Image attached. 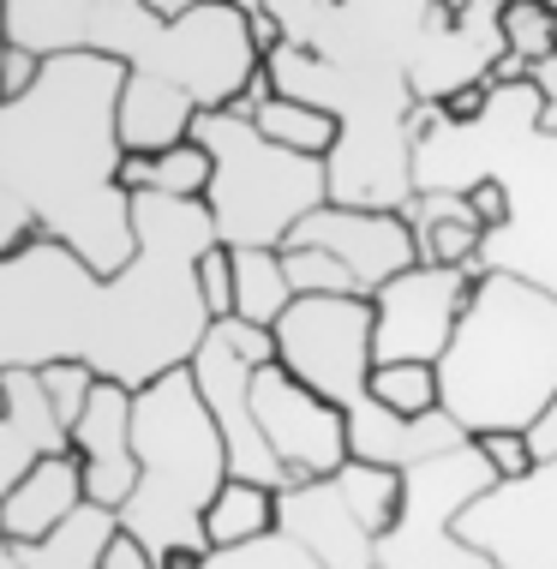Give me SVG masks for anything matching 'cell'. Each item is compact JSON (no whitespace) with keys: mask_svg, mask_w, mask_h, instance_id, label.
<instances>
[{"mask_svg":"<svg viewBox=\"0 0 557 569\" xmlns=\"http://www.w3.org/2000/svg\"><path fill=\"white\" fill-rule=\"evenodd\" d=\"M132 234L138 258L120 276L90 270L60 240H30L0 258V372L90 366L102 383L138 396L192 366L210 336L198 258L222 246L210 210L145 192L132 198Z\"/></svg>","mask_w":557,"mask_h":569,"instance_id":"obj_1","label":"cell"},{"mask_svg":"<svg viewBox=\"0 0 557 569\" xmlns=\"http://www.w3.org/2000/svg\"><path fill=\"white\" fill-rule=\"evenodd\" d=\"M7 42L42 60H120L127 157H168L192 138L198 114L235 109L265 72L246 37V12L222 0H7Z\"/></svg>","mask_w":557,"mask_h":569,"instance_id":"obj_2","label":"cell"},{"mask_svg":"<svg viewBox=\"0 0 557 569\" xmlns=\"http://www.w3.org/2000/svg\"><path fill=\"white\" fill-rule=\"evenodd\" d=\"M127 67L102 54H54L30 97L0 102V258L60 240L90 270L120 276L138 258L120 168Z\"/></svg>","mask_w":557,"mask_h":569,"instance_id":"obj_3","label":"cell"},{"mask_svg":"<svg viewBox=\"0 0 557 569\" xmlns=\"http://www.w3.org/2000/svg\"><path fill=\"white\" fill-rule=\"evenodd\" d=\"M438 383L444 413L468 438L528 432L557 396V295L534 276L486 270L450 353L438 360Z\"/></svg>","mask_w":557,"mask_h":569,"instance_id":"obj_4","label":"cell"},{"mask_svg":"<svg viewBox=\"0 0 557 569\" xmlns=\"http://www.w3.org/2000/svg\"><path fill=\"white\" fill-rule=\"evenodd\" d=\"M132 456L138 486L120 503V528L145 540L157 558H210L205 510L228 486V443L216 432L192 372H168L132 396Z\"/></svg>","mask_w":557,"mask_h":569,"instance_id":"obj_5","label":"cell"},{"mask_svg":"<svg viewBox=\"0 0 557 569\" xmlns=\"http://www.w3.org/2000/svg\"><path fill=\"white\" fill-rule=\"evenodd\" d=\"M192 138L216 162L205 210L228 252H282L294 228L330 204V168L312 157H294V150H276L235 109L198 114Z\"/></svg>","mask_w":557,"mask_h":569,"instance_id":"obj_6","label":"cell"},{"mask_svg":"<svg viewBox=\"0 0 557 569\" xmlns=\"http://www.w3.org/2000/svg\"><path fill=\"white\" fill-rule=\"evenodd\" d=\"M408 498L390 533L371 540V563L378 569H498L491 558H479L474 546L456 540V516L468 510L479 491L498 486V473L486 468V456L474 450V438L461 450H444L401 473Z\"/></svg>","mask_w":557,"mask_h":569,"instance_id":"obj_7","label":"cell"},{"mask_svg":"<svg viewBox=\"0 0 557 569\" xmlns=\"http://www.w3.org/2000/svg\"><path fill=\"white\" fill-rule=\"evenodd\" d=\"M276 360L330 408L354 413L366 402L371 372H378V360H371V300L354 295L294 300L276 325Z\"/></svg>","mask_w":557,"mask_h":569,"instance_id":"obj_8","label":"cell"},{"mask_svg":"<svg viewBox=\"0 0 557 569\" xmlns=\"http://www.w3.org/2000/svg\"><path fill=\"white\" fill-rule=\"evenodd\" d=\"M479 270H431V264H414L408 276H396L390 288L371 295V360L378 366H401V360H420V366H438L450 353L456 330H461V312H468Z\"/></svg>","mask_w":557,"mask_h":569,"instance_id":"obj_9","label":"cell"},{"mask_svg":"<svg viewBox=\"0 0 557 569\" xmlns=\"http://www.w3.org/2000/svg\"><path fill=\"white\" fill-rule=\"evenodd\" d=\"M252 420L265 432L270 456L294 473V486L336 480L348 468V413L330 408L318 390H306L282 360L252 372Z\"/></svg>","mask_w":557,"mask_h":569,"instance_id":"obj_10","label":"cell"},{"mask_svg":"<svg viewBox=\"0 0 557 569\" xmlns=\"http://www.w3.org/2000/svg\"><path fill=\"white\" fill-rule=\"evenodd\" d=\"M456 540L498 569H557V461L479 491L456 516Z\"/></svg>","mask_w":557,"mask_h":569,"instance_id":"obj_11","label":"cell"},{"mask_svg":"<svg viewBox=\"0 0 557 569\" xmlns=\"http://www.w3.org/2000/svg\"><path fill=\"white\" fill-rule=\"evenodd\" d=\"M186 372H192L198 396H205V408L216 420V432H222V443H228V480L265 486V491H276V498L300 491V486H294V473L270 456V443H265V432H258V420H252V372H258V366H246L240 353L222 342V330L210 325L205 348L192 353Z\"/></svg>","mask_w":557,"mask_h":569,"instance_id":"obj_12","label":"cell"},{"mask_svg":"<svg viewBox=\"0 0 557 569\" xmlns=\"http://www.w3.org/2000/svg\"><path fill=\"white\" fill-rule=\"evenodd\" d=\"M288 246H318V252L342 258L360 300H371L378 288H390L396 276H408L420 264L408 210H348V204H324L288 234Z\"/></svg>","mask_w":557,"mask_h":569,"instance_id":"obj_13","label":"cell"},{"mask_svg":"<svg viewBox=\"0 0 557 569\" xmlns=\"http://www.w3.org/2000/svg\"><path fill=\"white\" fill-rule=\"evenodd\" d=\"M72 456L84 468V498L90 510L120 516V503L138 486V456H132V390L120 383H97L84 420L72 426Z\"/></svg>","mask_w":557,"mask_h":569,"instance_id":"obj_14","label":"cell"},{"mask_svg":"<svg viewBox=\"0 0 557 569\" xmlns=\"http://www.w3.org/2000/svg\"><path fill=\"white\" fill-rule=\"evenodd\" d=\"M84 468L79 456H42L37 468L24 473L19 486L0 498V546L24 551V546H42L67 528L72 516L84 510Z\"/></svg>","mask_w":557,"mask_h":569,"instance_id":"obj_15","label":"cell"},{"mask_svg":"<svg viewBox=\"0 0 557 569\" xmlns=\"http://www.w3.org/2000/svg\"><path fill=\"white\" fill-rule=\"evenodd\" d=\"M0 390H7V413H0V498H7L42 456H72V438L54 420L37 372H0Z\"/></svg>","mask_w":557,"mask_h":569,"instance_id":"obj_16","label":"cell"},{"mask_svg":"<svg viewBox=\"0 0 557 569\" xmlns=\"http://www.w3.org/2000/svg\"><path fill=\"white\" fill-rule=\"evenodd\" d=\"M282 533L312 551L318 569H378L371 563V533H360V521L342 510V498H336L330 480L288 491L282 498Z\"/></svg>","mask_w":557,"mask_h":569,"instance_id":"obj_17","label":"cell"},{"mask_svg":"<svg viewBox=\"0 0 557 569\" xmlns=\"http://www.w3.org/2000/svg\"><path fill=\"white\" fill-rule=\"evenodd\" d=\"M414 246H420V264L431 270H479V258H486V228L468 217V198H420V210H414Z\"/></svg>","mask_w":557,"mask_h":569,"instance_id":"obj_18","label":"cell"},{"mask_svg":"<svg viewBox=\"0 0 557 569\" xmlns=\"http://www.w3.org/2000/svg\"><path fill=\"white\" fill-rule=\"evenodd\" d=\"M282 533V498L265 486H246V480H228L216 491V503L205 510V540H210V558L216 551H246V546H265Z\"/></svg>","mask_w":557,"mask_h":569,"instance_id":"obj_19","label":"cell"},{"mask_svg":"<svg viewBox=\"0 0 557 569\" xmlns=\"http://www.w3.org/2000/svg\"><path fill=\"white\" fill-rule=\"evenodd\" d=\"M336 498H342V510L360 521V533H390L396 516H401V498H408V486H401L396 468H371V461H348L342 473H336Z\"/></svg>","mask_w":557,"mask_h":569,"instance_id":"obj_20","label":"cell"},{"mask_svg":"<svg viewBox=\"0 0 557 569\" xmlns=\"http://www.w3.org/2000/svg\"><path fill=\"white\" fill-rule=\"evenodd\" d=\"M294 306V288L282 276V252H235V318L258 330H276Z\"/></svg>","mask_w":557,"mask_h":569,"instance_id":"obj_21","label":"cell"},{"mask_svg":"<svg viewBox=\"0 0 557 569\" xmlns=\"http://www.w3.org/2000/svg\"><path fill=\"white\" fill-rule=\"evenodd\" d=\"M252 127L270 138L276 150H294V157H312V162H330V150L342 144V127H336L324 109H306V102H288V97H270L265 109L252 114Z\"/></svg>","mask_w":557,"mask_h":569,"instance_id":"obj_22","label":"cell"},{"mask_svg":"<svg viewBox=\"0 0 557 569\" xmlns=\"http://www.w3.org/2000/svg\"><path fill=\"white\" fill-rule=\"evenodd\" d=\"M366 396H371L384 413H396V420H431V413H444L438 366H420V360L378 366V372H371V383H366Z\"/></svg>","mask_w":557,"mask_h":569,"instance_id":"obj_23","label":"cell"},{"mask_svg":"<svg viewBox=\"0 0 557 569\" xmlns=\"http://www.w3.org/2000/svg\"><path fill=\"white\" fill-rule=\"evenodd\" d=\"M498 37L509 54H521L528 67L557 54V7L551 0H509L498 12Z\"/></svg>","mask_w":557,"mask_h":569,"instance_id":"obj_24","label":"cell"},{"mask_svg":"<svg viewBox=\"0 0 557 569\" xmlns=\"http://www.w3.org/2000/svg\"><path fill=\"white\" fill-rule=\"evenodd\" d=\"M282 276H288L294 300H330V295H354V300H360L348 264H342V258H330V252H318V246H282Z\"/></svg>","mask_w":557,"mask_h":569,"instance_id":"obj_25","label":"cell"},{"mask_svg":"<svg viewBox=\"0 0 557 569\" xmlns=\"http://www.w3.org/2000/svg\"><path fill=\"white\" fill-rule=\"evenodd\" d=\"M210 180H216V162H210V150L198 144V138H186V144H175L168 157H157V198L205 204Z\"/></svg>","mask_w":557,"mask_h":569,"instance_id":"obj_26","label":"cell"},{"mask_svg":"<svg viewBox=\"0 0 557 569\" xmlns=\"http://www.w3.org/2000/svg\"><path fill=\"white\" fill-rule=\"evenodd\" d=\"M42 378V396H49V408H54V420L67 426V438H72V426L84 420V408H90V396H97V372L90 366H49V372H37Z\"/></svg>","mask_w":557,"mask_h":569,"instance_id":"obj_27","label":"cell"},{"mask_svg":"<svg viewBox=\"0 0 557 569\" xmlns=\"http://www.w3.org/2000/svg\"><path fill=\"white\" fill-rule=\"evenodd\" d=\"M198 295H205L210 325L235 318V252H228V246H210V252L198 258Z\"/></svg>","mask_w":557,"mask_h":569,"instance_id":"obj_28","label":"cell"},{"mask_svg":"<svg viewBox=\"0 0 557 569\" xmlns=\"http://www.w3.org/2000/svg\"><path fill=\"white\" fill-rule=\"evenodd\" d=\"M474 450L486 456V468L498 473V486L528 480V473H534V450H528V438H521V432H479Z\"/></svg>","mask_w":557,"mask_h":569,"instance_id":"obj_29","label":"cell"},{"mask_svg":"<svg viewBox=\"0 0 557 569\" xmlns=\"http://www.w3.org/2000/svg\"><path fill=\"white\" fill-rule=\"evenodd\" d=\"M461 198H468V217L486 228V240L491 234H504L509 228V217H516V204H509V187L498 174H479V180H468V187H461Z\"/></svg>","mask_w":557,"mask_h":569,"instance_id":"obj_30","label":"cell"},{"mask_svg":"<svg viewBox=\"0 0 557 569\" xmlns=\"http://www.w3.org/2000/svg\"><path fill=\"white\" fill-rule=\"evenodd\" d=\"M42 67H49L42 54L12 49V42H7V60H0V102H19V97H30V90H37V79H42Z\"/></svg>","mask_w":557,"mask_h":569,"instance_id":"obj_31","label":"cell"},{"mask_svg":"<svg viewBox=\"0 0 557 569\" xmlns=\"http://www.w3.org/2000/svg\"><path fill=\"white\" fill-rule=\"evenodd\" d=\"M246 37H252V49H258V60H270L282 54V42H288V30H282V19H276V7H265V0H246Z\"/></svg>","mask_w":557,"mask_h":569,"instance_id":"obj_32","label":"cell"},{"mask_svg":"<svg viewBox=\"0 0 557 569\" xmlns=\"http://www.w3.org/2000/svg\"><path fill=\"white\" fill-rule=\"evenodd\" d=\"M491 90H486V79L479 84H461V90H450V97H444V120H450V127H474V120H486V109H491Z\"/></svg>","mask_w":557,"mask_h":569,"instance_id":"obj_33","label":"cell"},{"mask_svg":"<svg viewBox=\"0 0 557 569\" xmlns=\"http://www.w3.org/2000/svg\"><path fill=\"white\" fill-rule=\"evenodd\" d=\"M97 569H162V558H157L145 540H132V533L120 528L115 540L102 546V563H97Z\"/></svg>","mask_w":557,"mask_h":569,"instance_id":"obj_34","label":"cell"},{"mask_svg":"<svg viewBox=\"0 0 557 569\" xmlns=\"http://www.w3.org/2000/svg\"><path fill=\"white\" fill-rule=\"evenodd\" d=\"M521 438H528V450H534V468H546V461H557V396H551L546 408H539V420H534Z\"/></svg>","mask_w":557,"mask_h":569,"instance_id":"obj_35","label":"cell"},{"mask_svg":"<svg viewBox=\"0 0 557 569\" xmlns=\"http://www.w3.org/2000/svg\"><path fill=\"white\" fill-rule=\"evenodd\" d=\"M115 187L127 192V198L157 192V157H120V168H115Z\"/></svg>","mask_w":557,"mask_h":569,"instance_id":"obj_36","label":"cell"},{"mask_svg":"<svg viewBox=\"0 0 557 569\" xmlns=\"http://www.w3.org/2000/svg\"><path fill=\"white\" fill-rule=\"evenodd\" d=\"M528 84H534V97H539V102H557V54H551V60H539Z\"/></svg>","mask_w":557,"mask_h":569,"instance_id":"obj_37","label":"cell"},{"mask_svg":"<svg viewBox=\"0 0 557 569\" xmlns=\"http://www.w3.org/2000/svg\"><path fill=\"white\" fill-rule=\"evenodd\" d=\"M534 132L539 138H557V102H539V109H534Z\"/></svg>","mask_w":557,"mask_h":569,"instance_id":"obj_38","label":"cell"},{"mask_svg":"<svg viewBox=\"0 0 557 569\" xmlns=\"http://www.w3.org/2000/svg\"><path fill=\"white\" fill-rule=\"evenodd\" d=\"M0 60H7V0H0Z\"/></svg>","mask_w":557,"mask_h":569,"instance_id":"obj_39","label":"cell"},{"mask_svg":"<svg viewBox=\"0 0 557 569\" xmlns=\"http://www.w3.org/2000/svg\"><path fill=\"white\" fill-rule=\"evenodd\" d=\"M0 413H7V390H0Z\"/></svg>","mask_w":557,"mask_h":569,"instance_id":"obj_40","label":"cell"}]
</instances>
